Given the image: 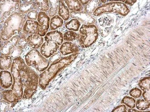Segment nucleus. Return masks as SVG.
<instances>
[{"mask_svg":"<svg viewBox=\"0 0 150 112\" xmlns=\"http://www.w3.org/2000/svg\"><path fill=\"white\" fill-rule=\"evenodd\" d=\"M59 46L52 41H45L40 47V52L42 55L48 58L51 57L57 51Z\"/></svg>","mask_w":150,"mask_h":112,"instance_id":"9d476101","label":"nucleus"},{"mask_svg":"<svg viewBox=\"0 0 150 112\" xmlns=\"http://www.w3.org/2000/svg\"><path fill=\"white\" fill-rule=\"evenodd\" d=\"M127 108L126 106L124 105H122L117 106L112 111V112H127Z\"/></svg>","mask_w":150,"mask_h":112,"instance_id":"473e14b6","label":"nucleus"},{"mask_svg":"<svg viewBox=\"0 0 150 112\" xmlns=\"http://www.w3.org/2000/svg\"><path fill=\"white\" fill-rule=\"evenodd\" d=\"M79 42L83 48H87L93 44L98 37V30L94 25H83L79 30Z\"/></svg>","mask_w":150,"mask_h":112,"instance_id":"39448f33","label":"nucleus"},{"mask_svg":"<svg viewBox=\"0 0 150 112\" xmlns=\"http://www.w3.org/2000/svg\"><path fill=\"white\" fill-rule=\"evenodd\" d=\"M49 4L50 6L48 11V16L50 17H53L57 14L59 5V1H49Z\"/></svg>","mask_w":150,"mask_h":112,"instance_id":"5701e85b","label":"nucleus"},{"mask_svg":"<svg viewBox=\"0 0 150 112\" xmlns=\"http://www.w3.org/2000/svg\"><path fill=\"white\" fill-rule=\"evenodd\" d=\"M45 41H51L60 46L64 41L62 33L57 30H54L47 33L44 38Z\"/></svg>","mask_w":150,"mask_h":112,"instance_id":"9b49d317","label":"nucleus"},{"mask_svg":"<svg viewBox=\"0 0 150 112\" xmlns=\"http://www.w3.org/2000/svg\"><path fill=\"white\" fill-rule=\"evenodd\" d=\"M128 112H141V111H138L135 109H129L128 110Z\"/></svg>","mask_w":150,"mask_h":112,"instance_id":"e433bc0d","label":"nucleus"},{"mask_svg":"<svg viewBox=\"0 0 150 112\" xmlns=\"http://www.w3.org/2000/svg\"><path fill=\"white\" fill-rule=\"evenodd\" d=\"M37 21L40 24V27L37 35L44 36L46 34L49 28L50 17L45 12H40L38 14Z\"/></svg>","mask_w":150,"mask_h":112,"instance_id":"1a4fd4ad","label":"nucleus"},{"mask_svg":"<svg viewBox=\"0 0 150 112\" xmlns=\"http://www.w3.org/2000/svg\"><path fill=\"white\" fill-rule=\"evenodd\" d=\"M27 65L32 67L40 72L46 70L50 65V62L36 49H32L26 55L25 58Z\"/></svg>","mask_w":150,"mask_h":112,"instance_id":"423d86ee","label":"nucleus"},{"mask_svg":"<svg viewBox=\"0 0 150 112\" xmlns=\"http://www.w3.org/2000/svg\"><path fill=\"white\" fill-rule=\"evenodd\" d=\"M136 1H121L124 2H125V4H126L132 5L135 3Z\"/></svg>","mask_w":150,"mask_h":112,"instance_id":"f704fd0d","label":"nucleus"},{"mask_svg":"<svg viewBox=\"0 0 150 112\" xmlns=\"http://www.w3.org/2000/svg\"><path fill=\"white\" fill-rule=\"evenodd\" d=\"M66 4L71 11L80 12L83 8L79 1H65Z\"/></svg>","mask_w":150,"mask_h":112,"instance_id":"aec40b11","label":"nucleus"},{"mask_svg":"<svg viewBox=\"0 0 150 112\" xmlns=\"http://www.w3.org/2000/svg\"><path fill=\"white\" fill-rule=\"evenodd\" d=\"M150 78L146 77L140 80L138 85L141 89L143 91L150 89Z\"/></svg>","mask_w":150,"mask_h":112,"instance_id":"bb28decb","label":"nucleus"},{"mask_svg":"<svg viewBox=\"0 0 150 112\" xmlns=\"http://www.w3.org/2000/svg\"><path fill=\"white\" fill-rule=\"evenodd\" d=\"M33 1H20L18 11L24 14L37 9L36 4Z\"/></svg>","mask_w":150,"mask_h":112,"instance_id":"f8f14e48","label":"nucleus"},{"mask_svg":"<svg viewBox=\"0 0 150 112\" xmlns=\"http://www.w3.org/2000/svg\"><path fill=\"white\" fill-rule=\"evenodd\" d=\"M22 83L24 89L23 98L29 99L34 94L38 85L39 77L38 74L27 65L21 72Z\"/></svg>","mask_w":150,"mask_h":112,"instance_id":"7ed1b4c3","label":"nucleus"},{"mask_svg":"<svg viewBox=\"0 0 150 112\" xmlns=\"http://www.w3.org/2000/svg\"><path fill=\"white\" fill-rule=\"evenodd\" d=\"M64 23L62 19L58 15H56L52 18L50 23L51 30H55L61 27Z\"/></svg>","mask_w":150,"mask_h":112,"instance_id":"4be33fe9","label":"nucleus"},{"mask_svg":"<svg viewBox=\"0 0 150 112\" xmlns=\"http://www.w3.org/2000/svg\"><path fill=\"white\" fill-rule=\"evenodd\" d=\"M79 1L81 4L83 5L87 4L89 2V1Z\"/></svg>","mask_w":150,"mask_h":112,"instance_id":"c9c22d12","label":"nucleus"},{"mask_svg":"<svg viewBox=\"0 0 150 112\" xmlns=\"http://www.w3.org/2000/svg\"><path fill=\"white\" fill-rule=\"evenodd\" d=\"M40 24L38 21L27 20L23 28L24 33L37 35Z\"/></svg>","mask_w":150,"mask_h":112,"instance_id":"4468645a","label":"nucleus"},{"mask_svg":"<svg viewBox=\"0 0 150 112\" xmlns=\"http://www.w3.org/2000/svg\"><path fill=\"white\" fill-rule=\"evenodd\" d=\"M63 37L64 41L70 42L79 39L80 35L73 31H68L64 34Z\"/></svg>","mask_w":150,"mask_h":112,"instance_id":"393cba45","label":"nucleus"},{"mask_svg":"<svg viewBox=\"0 0 150 112\" xmlns=\"http://www.w3.org/2000/svg\"><path fill=\"white\" fill-rule=\"evenodd\" d=\"M121 103H124L129 107L132 108L135 107L136 101L134 98L131 97L126 96L123 98Z\"/></svg>","mask_w":150,"mask_h":112,"instance_id":"cd10ccee","label":"nucleus"},{"mask_svg":"<svg viewBox=\"0 0 150 112\" xmlns=\"http://www.w3.org/2000/svg\"><path fill=\"white\" fill-rule=\"evenodd\" d=\"M12 57L10 56L1 55V69L7 70L11 68L12 63Z\"/></svg>","mask_w":150,"mask_h":112,"instance_id":"6ab92c4d","label":"nucleus"},{"mask_svg":"<svg viewBox=\"0 0 150 112\" xmlns=\"http://www.w3.org/2000/svg\"><path fill=\"white\" fill-rule=\"evenodd\" d=\"M150 106V102L145 101L144 99H139L137 101L136 107L140 110H144Z\"/></svg>","mask_w":150,"mask_h":112,"instance_id":"c85d7f7f","label":"nucleus"},{"mask_svg":"<svg viewBox=\"0 0 150 112\" xmlns=\"http://www.w3.org/2000/svg\"><path fill=\"white\" fill-rule=\"evenodd\" d=\"M61 53L64 55L78 53V47L71 42H65L62 44L60 48Z\"/></svg>","mask_w":150,"mask_h":112,"instance_id":"2eb2a0df","label":"nucleus"},{"mask_svg":"<svg viewBox=\"0 0 150 112\" xmlns=\"http://www.w3.org/2000/svg\"><path fill=\"white\" fill-rule=\"evenodd\" d=\"M37 9L41 11L47 12L49 10V5L48 1H35Z\"/></svg>","mask_w":150,"mask_h":112,"instance_id":"a878e982","label":"nucleus"},{"mask_svg":"<svg viewBox=\"0 0 150 112\" xmlns=\"http://www.w3.org/2000/svg\"><path fill=\"white\" fill-rule=\"evenodd\" d=\"M129 12V10L125 4L120 2H113L99 7L94 11L93 15L97 16L105 13L114 12L125 16Z\"/></svg>","mask_w":150,"mask_h":112,"instance_id":"0eeeda50","label":"nucleus"},{"mask_svg":"<svg viewBox=\"0 0 150 112\" xmlns=\"http://www.w3.org/2000/svg\"><path fill=\"white\" fill-rule=\"evenodd\" d=\"M62 55L59 52H55L53 55L49 60L50 63H55L59 61L62 58Z\"/></svg>","mask_w":150,"mask_h":112,"instance_id":"c756f323","label":"nucleus"},{"mask_svg":"<svg viewBox=\"0 0 150 112\" xmlns=\"http://www.w3.org/2000/svg\"><path fill=\"white\" fill-rule=\"evenodd\" d=\"M142 96L146 101L149 102L150 101V89L144 91Z\"/></svg>","mask_w":150,"mask_h":112,"instance_id":"72a5a7b5","label":"nucleus"},{"mask_svg":"<svg viewBox=\"0 0 150 112\" xmlns=\"http://www.w3.org/2000/svg\"><path fill=\"white\" fill-rule=\"evenodd\" d=\"M78 53L72 54L62 58L55 63L52 64L48 69L40 75L39 85L40 88L45 89L49 83L61 70L70 65L78 57Z\"/></svg>","mask_w":150,"mask_h":112,"instance_id":"f03ea898","label":"nucleus"},{"mask_svg":"<svg viewBox=\"0 0 150 112\" xmlns=\"http://www.w3.org/2000/svg\"><path fill=\"white\" fill-rule=\"evenodd\" d=\"M142 94L141 90L137 88L132 89L129 92V94L131 96L136 98L140 97Z\"/></svg>","mask_w":150,"mask_h":112,"instance_id":"2f4dec72","label":"nucleus"},{"mask_svg":"<svg viewBox=\"0 0 150 112\" xmlns=\"http://www.w3.org/2000/svg\"><path fill=\"white\" fill-rule=\"evenodd\" d=\"M26 65L24 60L19 57L14 60L11 68V72L13 80L12 89L19 99L23 97V94L21 72Z\"/></svg>","mask_w":150,"mask_h":112,"instance_id":"20e7f679","label":"nucleus"},{"mask_svg":"<svg viewBox=\"0 0 150 112\" xmlns=\"http://www.w3.org/2000/svg\"><path fill=\"white\" fill-rule=\"evenodd\" d=\"M4 99L9 102L12 103L19 99L18 96L12 90H7L3 92Z\"/></svg>","mask_w":150,"mask_h":112,"instance_id":"412c9836","label":"nucleus"},{"mask_svg":"<svg viewBox=\"0 0 150 112\" xmlns=\"http://www.w3.org/2000/svg\"><path fill=\"white\" fill-rule=\"evenodd\" d=\"M38 14V12L36 10H33L27 14V19L30 20L36 21L37 20Z\"/></svg>","mask_w":150,"mask_h":112,"instance_id":"7c9ffc66","label":"nucleus"},{"mask_svg":"<svg viewBox=\"0 0 150 112\" xmlns=\"http://www.w3.org/2000/svg\"><path fill=\"white\" fill-rule=\"evenodd\" d=\"M58 15L64 20L67 21L70 17V12L68 8L66 6L64 1H59Z\"/></svg>","mask_w":150,"mask_h":112,"instance_id":"a211bd4d","label":"nucleus"},{"mask_svg":"<svg viewBox=\"0 0 150 112\" xmlns=\"http://www.w3.org/2000/svg\"><path fill=\"white\" fill-rule=\"evenodd\" d=\"M18 46L12 37L6 41L3 44L1 45V55L10 56L12 50L15 46Z\"/></svg>","mask_w":150,"mask_h":112,"instance_id":"f3484780","label":"nucleus"},{"mask_svg":"<svg viewBox=\"0 0 150 112\" xmlns=\"http://www.w3.org/2000/svg\"><path fill=\"white\" fill-rule=\"evenodd\" d=\"M13 78L11 73L7 70L1 72V84L3 88L7 89L12 85Z\"/></svg>","mask_w":150,"mask_h":112,"instance_id":"dca6fc26","label":"nucleus"},{"mask_svg":"<svg viewBox=\"0 0 150 112\" xmlns=\"http://www.w3.org/2000/svg\"><path fill=\"white\" fill-rule=\"evenodd\" d=\"M80 26V22L76 19H72L65 24V26L67 29L74 31H78Z\"/></svg>","mask_w":150,"mask_h":112,"instance_id":"b1692460","label":"nucleus"},{"mask_svg":"<svg viewBox=\"0 0 150 112\" xmlns=\"http://www.w3.org/2000/svg\"><path fill=\"white\" fill-rule=\"evenodd\" d=\"M27 19L25 14L15 12L5 21L1 33V39L6 41L13 37L18 35L23 30Z\"/></svg>","mask_w":150,"mask_h":112,"instance_id":"f257e3e1","label":"nucleus"},{"mask_svg":"<svg viewBox=\"0 0 150 112\" xmlns=\"http://www.w3.org/2000/svg\"><path fill=\"white\" fill-rule=\"evenodd\" d=\"M1 23H3L13 13L18 11L20 1H1Z\"/></svg>","mask_w":150,"mask_h":112,"instance_id":"6e6552de","label":"nucleus"},{"mask_svg":"<svg viewBox=\"0 0 150 112\" xmlns=\"http://www.w3.org/2000/svg\"><path fill=\"white\" fill-rule=\"evenodd\" d=\"M44 42L42 37L35 34H31L27 39V44L33 49H37L40 47Z\"/></svg>","mask_w":150,"mask_h":112,"instance_id":"ddd939ff","label":"nucleus"}]
</instances>
